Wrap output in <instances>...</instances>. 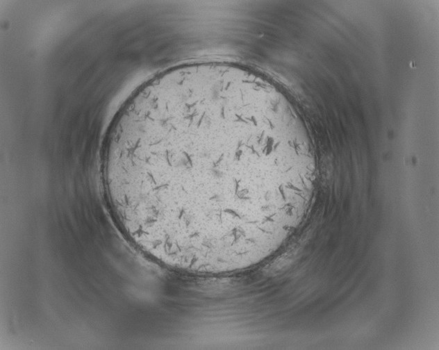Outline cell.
Listing matches in <instances>:
<instances>
[{
  "label": "cell",
  "mask_w": 439,
  "mask_h": 350,
  "mask_svg": "<svg viewBox=\"0 0 439 350\" xmlns=\"http://www.w3.org/2000/svg\"><path fill=\"white\" fill-rule=\"evenodd\" d=\"M101 181L127 239L167 268L249 269L301 222L316 162L295 111L245 67H175L124 104L108 132Z\"/></svg>",
  "instance_id": "1"
}]
</instances>
